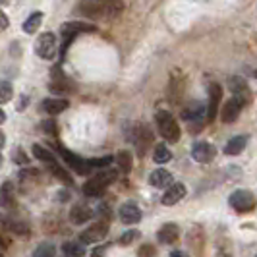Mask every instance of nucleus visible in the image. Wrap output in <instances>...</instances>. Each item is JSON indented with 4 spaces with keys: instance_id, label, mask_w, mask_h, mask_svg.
Listing matches in <instances>:
<instances>
[{
    "instance_id": "obj_1",
    "label": "nucleus",
    "mask_w": 257,
    "mask_h": 257,
    "mask_svg": "<svg viewBox=\"0 0 257 257\" xmlns=\"http://www.w3.org/2000/svg\"><path fill=\"white\" fill-rule=\"evenodd\" d=\"M124 10L122 0H81L77 2L76 14L89 20H112Z\"/></svg>"
},
{
    "instance_id": "obj_2",
    "label": "nucleus",
    "mask_w": 257,
    "mask_h": 257,
    "mask_svg": "<svg viewBox=\"0 0 257 257\" xmlns=\"http://www.w3.org/2000/svg\"><path fill=\"white\" fill-rule=\"evenodd\" d=\"M116 178H118V172H116V170H112V168L103 170V172L95 174L93 178H89V180L83 184V193H85L87 197H103L104 190H106Z\"/></svg>"
},
{
    "instance_id": "obj_3",
    "label": "nucleus",
    "mask_w": 257,
    "mask_h": 257,
    "mask_svg": "<svg viewBox=\"0 0 257 257\" xmlns=\"http://www.w3.org/2000/svg\"><path fill=\"white\" fill-rule=\"evenodd\" d=\"M97 27L91 26V24H85V22H68L64 26L60 27V35H62V47H60V60H64L66 52L70 49L72 41L81 35V33H91L95 31Z\"/></svg>"
},
{
    "instance_id": "obj_4",
    "label": "nucleus",
    "mask_w": 257,
    "mask_h": 257,
    "mask_svg": "<svg viewBox=\"0 0 257 257\" xmlns=\"http://www.w3.org/2000/svg\"><path fill=\"white\" fill-rule=\"evenodd\" d=\"M155 122H157L159 134H161L167 142L176 143L180 140V126H178V122L172 118V114H170L168 110H157Z\"/></svg>"
},
{
    "instance_id": "obj_5",
    "label": "nucleus",
    "mask_w": 257,
    "mask_h": 257,
    "mask_svg": "<svg viewBox=\"0 0 257 257\" xmlns=\"http://www.w3.org/2000/svg\"><path fill=\"white\" fill-rule=\"evenodd\" d=\"M56 149H58V155L62 157V161H64V165L72 168L74 172L77 174H81V176H85V174H89L93 167H91V161L87 159H81V157H77L76 153H72L70 149H66L64 145H56Z\"/></svg>"
},
{
    "instance_id": "obj_6",
    "label": "nucleus",
    "mask_w": 257,
    "mask_h": 257,
    "mask_svg": "<svg viewBox=\"0 0 257 257\" xmlns=\"http://www.w3.org/2000/svg\"><path fill=\"white\" fill-rule=\"evenodd\" d=\"M228 203L236 213H251L257 207V199L249 190H236L232 192Z\"/></svg>"
},
{
    "instance_id": "obj_7",
    "label": "nucleus",
    "mask_w": 257,
    "mask_h": 257,
    "mask_svg": "<svg viewBox=\"0 0 257 257\" xmlns=\"http://www.w3.org/2000/svg\"><path fill=\"white\" fill-rule=\"evenodd\" d=\"M108 234V220H99V222H95L93 226H89L87 230H83L79 234V242L81 244H99V242H103L104 236Z\"/></svg>"
},
{
    "instance_id": "obj_8",
    "label": "nucleus",
    "mask_w": 257,
    "mask_h": 257,
    "mask_svg": "<svg viewBox=\"0 0 257 257\" xmlns=\"http://www.w3.org/2000/svg\"><path fill=\"white\" fill-rule=\"evenodd\" d=\"M35 52L43 60H52L56 56V37H54V33H51V31L43 33L35 43Z\"/></svg>"
},
{
    "instance_id": "obj_9",
    "label": "nucleus",
    "mask_w": 257,
    "mask_h": 257,
    "mask_svg": "<svg viewBox=\"0 0 257 257\" xmlns=\"http://www.w3.org/2000/svg\"><path fill=\"white\" fill-rule=\"evenodd\" d=\"M132 142L136 143L138 147V153L145 155V151L151 147L153 143V136H151V130L147 128L145 124H136L132 130Z\"/></svg>"
},
{
    "instance_id": "obj_10",
    "label": "nucleus",
    "mask_w": 257,
    "mask_h": 257,
    "mask_svg": "<svg viewBox=\"0 0 257 257\" xmlns=\"http://www.w3.org/2000/svg\"><path fill=\"white\" fill-rule=\"evenodd\" d=\"M215 155H217V149H215L213 143L195 142L192 145V157L193 161H197V163H211L215 159Z\"/></svg>"
},
{
    "instance_id": "obj_11",
    "label": "nucleus",
    "mask_w": 257,
    "mask_h": 257,
    "mask_svg": "<svg viewBox=\"0 0 257 257\" xmlns=\"http://www.w3.org/2000/svg\"><path fill=\"white\" fill-rule=\"evenodd\" d=\"M244 104L245 103L240 99V97H234V95H232L230 99L224 103L222 110H220V118H222V122H226V124L234 122V120L240 116L242 108H244Z\"/></svg>"
},
{
    "instance_id": "obj_12",
    "label": "nucleus",
    "mask_w": 257,
    "mask_h": 257,
    "mask_svg": "<svg viewBox=\"0 0 257 257\" xmlns=\"http://www.w3.org/2000/svg\"><path fill=\"white\" fill-rule=\"evenodd\" d=\"M220 99H222V87H220L219 83H211L209 85V103H207V118L209 120H215Z\"/></svg>"
},
{
    "instance_id": "obj_13",
    "label": "nucleus",
    "mask_w": 257,
    "mask_h": 257,
    "mask_svg": "<svg viewBox=\"0 0 257 257\" xmlns=\"http://www.w3.org/2000/svg\"><path fill=\"white\" fill-rule=\"evenodd\" d=\"M120 220L124 224H138L142 220V209L136 203H132V201L124 203L120 207Z\"/></svg>"
},
{
    "instance_id": "obj_14",
    "label": "nucleus",
    "mask_w": 257,
    "mask_h": 257,
    "mask_svg": "<svg viewBox=\"0 0 257 257\" xmlns=\"http://www.w3.org/2000/svg\"><path fill=\"white\" fill-rule=\"evenodd\" d=\"M228 85H230L232 95H234V97H240L245 104H249V101H251V93H249V87H247V83H245L242 77H238V76L230 77V79H228Z\"/></svg>"
},
{
    "instance_id": "obj_15",
    "label": "nucleus",
    "mask_w": 257,
    "mask_h": 257,
    "mask_svg": "<svg viewBox=\"0 0 257 257\" xmlns=\"http://www.w3.org/2000/svg\"><path fill=\"white\" fill-rule=\"evenodd\" d=\"M186 195V186L184 184H172L170 188H167V192L163 193V205H176L178 201H180L182 197Z\"/></svg>"
},
{
    "instance_id": "obj_16",
    "label": "nucleus",
    "mask_w": 257,
    "mask_h": 257,
    "mask_svg": "<svg viewBox=\"0 0 257 257\" xmlns=\"http://www.w3.org/2000/svg\"><path fill=\"white\" fill-rule=\"evenodd\" d=\"M174 178H172V174L165 170V168H157L153 170L151 174H149V184L153 186V188H170L172 184H174Z\"/></svg>"
},
{
    "instance_id": "obj_17",
    "label": "nucleus",
    "mask_w": 257,
    "mask_h": 257,
    "mask_svg": "<svg viewBox=\"0 0 257 257\" xmlns=\"http://www.w3.org/2000/svg\"><path fill=\"white\" fill-rule=\"evenodd\" d=\"M178 236H180V230H178V226L174 224V222H168L165 224L159 234H157V240L161 242V244H174L176 240H178Z\"/></svg>"
},
{
    "instance_id": "obj_18",
    "label": "nucleus",
    "mask_w": 257,
    "mask_h": 257,
    "mask_svg": "<svg viewBox=\"0 0 257 257\" xmlns=\"http://www.w3.org/2000/svg\"><path fill=\"white\" fill-rule=\"evenodd\" d=\"M68 101L66 99H45L43 103H41V108L47 112V114H51V116H56V114H60V112H64L66 108H68Z\"/></svg>"
},
{
    "instance_id": "obj_19",
    "label": "nucleus",
    "mask_w": 257,
    "mask_h": 257,
    "mask_svg": "<svg viewBox=\"0 0 257 257\" xmlns=\"http://www.w3.org/2000/svg\"><path fill=\"white\" fill-rule=\"evenodd\" d=\"M91 217H93V211H91L87 205H83V203H77V205H74L72 211H70V220H72L74 224H83V222H87Z\"/></svg>"
},
{
    "instance_id": "obj_20",
    "label": "nucleus",
    "mask_w": 257,
    "mask_h": 257,
    "mask_svg": "<svg viewBox=\"0 0 257 257\" xmlns=\"http://www.w3.org/2000/svg\"><path fill=\"white\" fill-rule=\"evenodd\" d=\"M205 112L207 110L203 104L197 103V101H193V103H190L184 110H182V118L188 120V122H193V120H201Z\"/></svg>"
},
{
    "instance_id": "obj_21",
    "label": "nucleus",
    "mask_w": 257,
    "mask_h": 257,
    "mask_svg": "<svg viewBox=\"0 0 257 257\" xmlns=\"http://www.w3.org/2000/svg\"><path fill=\"white\" fill-rule=\"evenodd\" d=\"M247 145V136H234L232 140L224 145V153L226 155H240Z\"/></svg>"
},
{
    "instance_id": "obj_22",
    "label": "nucleus",
    "mask_w": 257,
    "mask_h": 257,
    "mask_svg": "<svg viewBox=\"0 0 257 257\" xmlns=\"http://www.w3.org/2000/svg\"><path fill=\"white\" fill-rule=\"evenodd\" d=\"M31 149H33V155H35V159H39L41 163H47V167H51V165H54V163H58V161L54 159V155H52L49 149H45L43 145L35 143Z\"/></svg>"
},
{
    "instance_id": "obj_23",
    "label": "nucleus",
    "mask_w": 257,
    "mask_h": 257,
    "mask_svg": "<svg viewBox=\"0 0 257 257\" xmlns=\"http://www.w3.org/2000/svg\"><path fill=\"white\" fill-rule=\"evenodd\" d=\"M41 24H43V14L33 12L26 22H24V31H26L27 35H31V33H35L39 27H41Z\"/></svg>"
},
{
    "instance_id": "obj_24",
    "label": "nucleus",
    "mask_w": 257,
    "mask_h": 257,
    "mask_svg": "<svg viewBox=\"0 0 257 257\" xmlns=\"http://www.w3.org/2000/svg\"><path fill=\"white\" fill-rule=\"evenodd\" d=\"M62 251L66 253V257H83L85 255V244H81V242H66L62 245Z\"/></svg>"
},
{
    "instance_id": "obj_25",
    "label": "nucleus",
    "mask_w": 257,
    "mask_h": 257,
    "mask_svg": "<svg viewBox=\"0 0 257 257\" xmlns=\"http://www.w3.org/2000/svg\"><path fill=\"white\" fill-rule=\"evenodd\" d=\"M153 159H155V163L165 165V163H168V161L172 159V153H170V149H168L165 143H157L153 151Z\"/></svg>"
},
{
    "instance_id": "obj_26",
    "label": "nucleus",
    "mask_w": 257,
    "mask_h": 257,
    "mask_svg": "<svg viewBox=\"0 0 257 257\" xmlns=\"http://www.w3.org/2000/svg\"><path fill=\"white\" fill-rule=\"evenodd\" d=\"M116 165L124 174H128L132 170V155H130V151H120L116 155Z\"/></svg>"
},
{
    "instance_id": "obj_27",
    "label": "nucleus",
    "mask_w": 257,
    "mask_h": 257,
    "mask_svg": "<svg viewBox=\"0 0 257 257\" xmlns=\"http://www.w3.org/2000/svg\"><path fill=\"white\" fill-rule=\"evenodd\" d=\"M140 232L138 230H126L120 238H118V244L120 245H130V244H134L136 240H140Z\"/></svg>"
},
{
    "instance_id": "obj_28",
    "label": "nucleus",
    "mask_w": 257,
    "mask_h": 257,
    "mask_svg": "<svg viewBox=\"0 0 257 257\" xmlns=\"http://www.w3.org/2000/svg\"><path fill=\"white\" fill-rule=\"evenodd\" d=\"M33 257H54V245L47 244V242L41 244L37 249L33 251Z\"/></svg>"
},
{
    "instance_id": "obj_29",
    "label": "nucleus",
    "mask_w": 257,
    "mask_h": 257,
    "mask_svg": "<svg viewBox=\"0 0 257 257\" xmlns=\"http://www.w3.org/2000/svg\"><path fill=\"white\" fill-rule=\"evenodd\" d=\"M89 161H91V167H93V168H104V167H108L112 161H116V157H112V155H106V157L89 159Z\"/></svg>"
},
{
    "instance_id": "obj_30",
    "label": "nucleus",
    "mask_w": 257,
    "mask_h": 257,
    "mask_svg": "<svg viewBox=\"0 0 257 257\" xmlns=\"http://www.w3.org/2000/svg\"><path fill=\"white\" fill-rule=\"evenodd\" d=\"M12 99V85L8 81L0 83V103H8Z\"/></svg>"
},
{
    "instance_id": "obj_31",
    "label": "nucleus",
    "mask_w": 257,
    "mask_h": 257,
    "mask_svg": "<svg viewBox=\"0 0 257 257\" xmlns=\"http://www.w3.org/2000/svg\"><path fill=\"white\" fill-rule=\"evenodd\" d=\"M51 91L52 93H68L70 91V83L68 81H64V79H58V81H52L51 83Z\"/></svg>"
},
{
    "instance_id": "obj_32",
    "label": "nucleus",
    "mask_w": 257,
    "mask_h": 257,
    "mask_svg": "<svg viewBox=\"0 0 257 257\" xmlns=\"http://www.w3.org/2000/svg\"><path fill=\"white\" fill-rule=\"evenodd\" d=\"M39 178V170L35 168H26L20 172V180L22 182H29V180H37Z\"/></svg>"
},
{
    "instance_id": "obj_33",
    "label": "nucleus",
    "mask_w": 257,
    "mask_h": 257,
    "mask_svg": "<svg viewBox=\"0 0 257 257\" xmlns=\"http://www.w3.org/2000/svg\"><path fill=\"white\" fill-rule=\"evenodd\" d=\"M12 230L16 232V234H22V236H27V234H29V228H27V224H24V222H14Z\"/></svg>"
},
{
    "instance_id": "obj_34",
    "label": "nucleus",
    "mask_w": 257,
    "mask_h": 257,
    "mask_svg": "<svg viewBox=\"0 0 257 257\" xmlns=\"http://www.w3.org/2000/svg\"><path fill=\"white\" fill-rule=\"evenodd\" d=\"M14 161H16V163H22V165H27V157L24 155V149H22V147H18V149H16V153H14Z\"/></svg>"
},
{
    "instance_id": "obj_35",
    "label": "nucleus",
    "mask_w": 257,
    "mask_h": 257,
    "mask_svg": "<svg viewBox=\"0 0 257 257\" xmlns=\"http://www.w3.org/2000/svg\"><path fill=\"white\" fill-rule=\"evenodd\" d=\"M138 253H140V257H155V249L151 245H143Z\"/></svg>"
},
{
    "instance_id": "obj_36",
    "label": "nucleus",
    "mask_w": 257,
    "mask_h": 257,
    "mask_svg": "<svg viewBox=\"0 0 257 257\" xmlns=\"http://www.w3.org/2000/svg\"><path fill=\"white\" fill-rule=\"evenodd\" d=\"M103 255H104V245H97V247H93L91 257H103Z\"/></svg>"
},
{
    "instance_id": "obj_37",
    "label": "nucleus",
    "mask_w": 257,
    "mask_h": 257,
    "mask_svg": "<svg viewBox=\"0 0 257 257\" xmlns=\"http://www.w3.org/2000/svg\"><path fill=\"white\" fill-rule=\"evenodd\" d=\"M41 128L45 130V132L49 130L51 134H56V128H54V124H52V122H43V126H41Z\"/></svg>"
},
{
    "instance_id": "obj_38",
    "label": "nucleus",
    "mask_w": 257,
    "mask_h": 257,
    "mask_svg": "<svg viewBox=\"0 0 257 257\" xmlns=\"http://www.w3.org/2000/svg\"><path fill=\"white\" fill-rule=\"evenodd\" d=\"M170 257H188L186 255V251H180V249H176V251H172Z\"/></svg>"
},
{
    "instance_id": "obj_39",
    "label": "nucleus",
    "mask_w": 257,
    "mask_h": 257,
    "mask_svg": "<svg viewBox=\"0 0 257 257\" xmlns=\"http://www.w3.org/2000/svg\"><path fill=\"white\" fill-rule=\"evenodd\" d=\"M8 27V18H6V14H2V29H6Z\"/></svg>"
},
{
    "instance_id": "obj_40",
    "label": "nucleus",
    "mask_w": 257,
    "mask_h": 257,
    "mask_svg": "<svg viewBox=\"0 0 257 257\" xmlns=\"http://www.w3.org/2000/svg\"><path fill=\"white\" fill-rule=\"evenodd\" d=\"M4 120H6V112H4V110H0V124H4Z\"/></svg>"
},
{
    "instance_id": "obj_41",
    "label": "nucleus",
    "mask_w": 257,
    "mask_h": 257,
    "mask_svg": "<svg viewBox=\"0 0 257 257\" xmlns=\"http://www.w3.org/2000/svg\"><path fill=\"white\" fill-rule=\"evenodd\" d=\"M255 77H257V72H255Z\"/></svg>"
}]
</instances>
